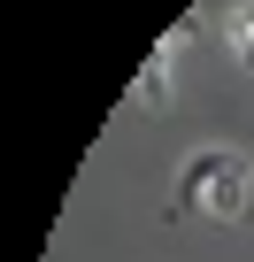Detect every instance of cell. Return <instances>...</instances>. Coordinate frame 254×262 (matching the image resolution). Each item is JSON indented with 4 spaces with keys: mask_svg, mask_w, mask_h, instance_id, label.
<instances>
[{
    "mask_svg": "<svg viewBox=\"0 0 254 262\" xmlns=\"http://www.w3.org/2000/svg\"><path fill=\"white\" fill-rule=\"evenodd\" d=\"M139 100H147V108H162V100H170V47H154V54H147V70H139Z\"/></svg>",
    "mask_w": 254,
    "mask_h": 262,
    "instance_id": "7a4b0ae2",
    "label": "cell"
},
{
    "mask_svg": "<svg viewBox=\"0 0 254 262\" xmlns=\"http://www.w3.org/2000/svg\"><path fill=\"white\" fill-rule=\"evenodd\" d=\"M208 162H216V147H200V155L185 162V178H177V208H200V185H208Z\"/></svg>",
    "mask_w": 254,
    "mask_h": 262,
    "instance_id": "277c9868",
    "label": "cell"
},
{
    "mask_svg": "<svg viewBox=\"0 0 254 262\" xmlns=\"http://www.w3.org/2000/svg\"><path fill=\"white\" fill-rule=\"evenodd\" d=\"M200 208H208V216H239V208H246V162H239L231 147H216L208 185H200Z\"/></svg>",
    "mask_w": 254,
    "mask_h": 262,
    "instance_id": "6da1fadb",
    "label": "cell"
},
{
    "mask_svg": "<svg viewBox=\"0 0 254 262\" xmlns=\"http://www.w3.org/2000/svg\"><path fill=\"white\" fill-rule=\"evenodd\" d=\"M223 39H231V54L254 70V0H239V8H231V24H223Z\"/></svg>",
    "mask_w": 254,
    "mask_h": 262,
    "instance_id": "3957f363",
    "label": "cell"
}]
</instances>
